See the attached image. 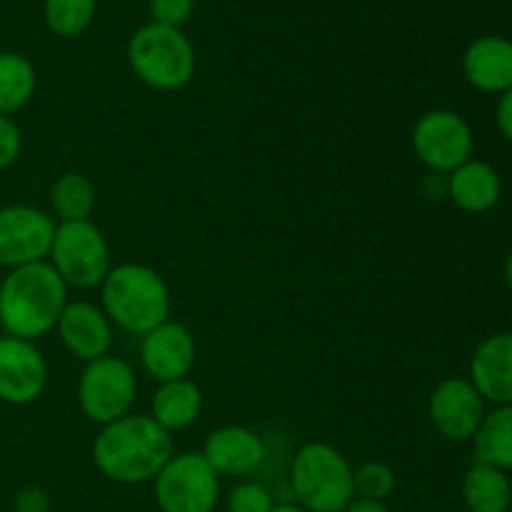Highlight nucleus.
Instances as JSON below:
<instances>
[{"mask_svg": "<svg viewBox=\"0 0 512 512\" xmlns=\"http://www.w3.org/2000/svg\"><path fill=\"white\" fill-rule=\"evenodd\" d=\"M173 438L150 415H125L103 425L93 443V463L120 485L153 483L173 458Z\"/></svg>", "mask_w": 512, "mask_h": 512, "instance_id": "nucleus-1", "label": "nucleus"}, {"mask_svg": "<svg viewBox=\"0 0 512 512\" xmlns=\"http://www.w3.org/2000/svg\"><path fill=\"white\" fill-rule=\"evenodd\" d=\"M68 305V285L48 260L8 270L0 283V320L3 333L30 340L55 330Z\"/></svg>", "mask_w": 512, "mask_h": 512, "instance_id": "nucleus-2", "label": "nucleus"}, {"mask_svg": "<svg viewBox=\"0 0 512 512\" xmlns=\"http://www.w3.org/2000/svg\"><path fill=\"white\" fill-rule=\"evenodd\" d=\"M103 313L130 335H148L170 318V290L158 270L140 263L110 268L100 285Z\"/></svg>", "mask_w": 512, "mask_h": 512, "instance_id": "nucleus-3", "label": "nucleus"}, {"mask_svg": "<svg viewBox=\"0 0 512 512\" xmlns=\"http://www.w3.org/2000/svg\"><path fill=\"white\" fill-rule=\"evenodd\" d=\"M128 65L135 78L153 90H180L195 75V48L183 28L150 20L128 40Z\"/></svg>", "mask_w": 512, "mask_h": 512, "instance_id": "nucleus-4", "label": "nucleus"}, {"mask_svg": "<svg viewBox=\"0 0 512 512\" xmlns=\"http://www.w3.org/2000/svg\"><path fill=\"white\" fill-rule=\"evenodd\" d=\"M290 485L305 512H343L355 498L353 468L330 443H308L295 453Z\"/></svg>", "mask_w": 512, "mask_h": 512, "instance_id": "nucleus-5", "label": "nucleus"}, {"mask_svg": "<svg viewBox=\"0 0 512 512\" xmlns=\"http://www.w3.org/2000/svg\"><path fill=\"white\" fill-rule=\"evenodd\" d=\"M48 263L68 288L78 290L100 288L113 268L108 240L90 220L55 225Z\"/></svg>", "mask_w": 512, "mask_h": 512, "instance_id": "nucleus-6", "label": "nucleus"}, {"mask_svg": "<svg viewBox=\"0 0 512 512\" xmlns=\"http://www.w3.org/2000/svg\"><path fill=\"white\" fill-rule=\"evenodd\" d=\"M138 395V378L130 363L115 355H103L85 365L78 380V405L88 420L110 425L130 415Z\"/></svg>", "mask_w": 512, "mask_h": 512, "instance_id": "nucleus-7", "label": "nucleus"}, {"mask_svg": "<svg viewBox=\"0 0 512 512\" xmlns=\"http://www.w3.org/2000/svg\"><path fill=\"white\" fill-rule=\"evenodd\" d=\"M220 475L203 453L173 455L155 483L160 512H213L220 498Z\"/></svg>", "mask_w": 512, "mask_h": 512, "instance_id": "nucleus-8", "label": "nucleus"}, {"mask_svg": "<svg viewBox=\"0 0 512 512\" xmlns=\"http://www.w3.org/2000/svg\"><path fill=\"white\" fill-rule=\"evenodd\" d=\"M413 150L435 175H450L473 158V128L455 110H430L415 123Z\"/></svg>", "mask_w": 512, "mask_h": 512, "instance_id": "nucleus-9", "label": "nucleus"}, {"mask_svg": "<svg viewBox=\"0 0 512 512\" xmlns=\"http://www.w3.org/2000/svg\"><path fill=\"white\" fill-rule=\"evenodd\" d=\"M55 223L48 213L33 205L0 208V268H23L43 263L50 255Z\"/></svg>", "mask_w": 512, "mask_h": 512, "instance_id": "nucleus-10", "label": "nucleus"}, {"mask_svg": "<svg viewBox=\"0 0 512 512\" xmlns=\"http://www.w3.org/2000/svg\"><path fill=\"white\" fill-rule=\"evenodd\" d=\"M433 428L453 443L473 440L485 418V400L468 378H448L433 390L428 400Z\"/></svg>", "mask_w": 512, "mask_h": 512, "instance_id": "nucleus-11", "label": "nucleus"}, {"mask_svg": "<svg viewBox=\"0 0 512 512\" xmlns=\"http://www.w3.org/2000/svg\"><path fill=\"white\" fill-rule=\"evenodd\" d=\"M48 385V363L30 340L0 335V400L30 405Z\"/></svg>", "mask_w": 512, "mask_h": 512, "instance_id": "nucleus-12", "label": "nucleus"}, {"mask_svg": "<svg viewBox=\"0 0 512 512\" xmlns=\"http://www.w3.org/2000/svg\"><path fill=\"white\" fill-rule=\"evenodd\" d=\"M198 358V345L188 325L165 320L148 335H143L140 345V363L145 373L155 383H170V380L188 378Z\"/></svg>", "mask_w": 512, "mask_h": 512, "instance_id": "nucleus-13", "label": "nucleus"}, {"mask_svg": "<svg viewBox=\"0 0 512 512\" xmlns=\"http://www.w3.org/2000/svg\"><path fill=\"white\" fill-rule=\"evenodd\" d=\"M55 330H58L68 353L85 360V363H93V360L103 358V355H110L113 323H110V318L98 305L85 303V300L68 303Z\"/></svg>", "mask_w": 512, "mask_h": 512, "instance_id": "nucleus-14", "label": "nucleus"}, {"mask_svg": "<svg viewBox=\"0 0 512 512\" xmlns=\"http://www.w3.org/2000/svg\"><path fill=\"white\" fill-rule=\"evenodd\" d=\"M470 383L485 403L512 405V333H495L470 358Z\"/></svg>", "mask_w": 512, "mask_h": 512, "instance_id": "nucleus-15", "label": "nucleus"}, {"mask_svg": "<svg viewBox=\"0 0 512 512\" xmlns=\"http://www.w3.org/2000/svg\"><path fill=\"white\" fill-rule=\"evenodd\" d=\"M203 458L218 475L243 478L263 465L265 443L255 430L243 428V425H225L208 435Z\"/></svg>", "mask_w": 512, "mask_h": 512, "instance_id": "nucleus-16", "label": "nucleus"}, {"mask_svg": "<svg viewBox=\"0 0 512 512\" xmlns=\"http://www.w3.org/2000/svg\"><path fill=\"white\" fill-rule=\"evenodd\" d=\"M463 75L480 93H508L512 88V40L505 35L473 40L463 53Z\"/></svg>", "mask_w": 512, "mask_h": 512, "instance_id": "nucleus-17", "label": "nucleus"}, {"mask_svg": "<svg viewBox=\"0 0 512 512\" xmlns=\"http://www.w3.org/2000/svg\"><path fill=\"white\" fill-rule=\"evenodd\" d=\"M448 198L465 213H488L503 198V178L490 163L470 158L448 175Z\"/></svg>", "mask_w": 512, "mask_h": 512, "instance_id": "nucleus-18", "label": "nucleus"}, {"mask_svg": "<svg viewBox=\"0 0 512 512\" xmlns=\"http://www.w3.org/2000/svg\"><path fill=\"white\" fill-rule=\"evenodd\" d=\"M150 418L168 433L190 428L203 413V390L190 378L158 383V390L150 403Z\"/></svg>", "mask_w": 512, "mask_h": 512, "instance_id": "nucleus-19", "label": "nucleus"}, {"mask_svg": "<svg viewBox=\"0 0 512 512\" xmlns=\"http://www.w3.org/2000/svg\"><path fill=\"white\" fill-rule=\"evenodd\" d=\"M465 512H508L512 483L505 470L475 460L463 478Z\"/></svg>", "mask_w": 512, "mask_h": 512, "instance_id": "nucleus-20", "label": "nucleus"}, {"mask_svg": "<svg viewBox=\"0 0 512 512\" xmlns=\"http://www.w3.org/2000/svg\"><path fill=\"white\" fill-rule=\"evenodd\" d=\"M475 460L498 470H512V405H495L485 413L473 438Z\"/></svg>", "mask_w": 512, "mask_h": 512, "instance_id": "nucleus-21", "label": "nucleus"}, {"mask_svg": "<svg viewBox=\"0 0 512 512\" xmlns=\"http://www.w3.org/2000/svg\"><path fill=\"white\" fill-rule=\"evenodd\" d=\"M38 88L35 65L20 53H0V115H15L30 103Z\"/></svg>", "mask_w": 512, "mask_h": 512, "instance_id": "nucleus-22", "label": "nucleus"}, {"mask_svg": "<svg viewBox=\"0 0 512 512\" xmlns=\"http://www.w3.org/2000/svg\"><path fill=\"white\" fill-rule=\"evenodd\" d=\"M50 203L60 223L90 220L95 210V185L83 173H63L50 190Z\"/></svg>", "mask_w": 512, "mask_h": 512, "instance_id": "nucleus-23", "label": "nucleus"}, {"mask_svg": "<svg viewBox=\"0 0 512 512\" xmlns=\"http://www.w3.org/2000/svg\"><path fill=\"white\" fill-rule=\"evenodd\" d=\"M98 15V0H45V25L58 38H80Z\"/></svg>", "mask_w": 512, "mask_h": 512, "instance_id": "nucleus-24", "label": "nucleus"}, {"mask_svg": "<svg viewBox=\"0 0 512 512\" xmlns=\"http://www.w3.org/2000/svg\"><path fill=\"white\" fill-rule=\"evenodd\" d=\"M353 485H355V498L365 500H380L390 498L395 490V473L390 465L378 463V460H368L353 470Z\"/></svg>", "mask_w": 512, "mask_h": 512, "instance_id": "nucleus-25", "label": "nucleus"}, {"mask_svg": "<svg viewBox=\"0 0 512 512\" xmlns=\"http://www.w3.org/2000/svg\"><path fill=\"white\" fill-rule=\"evenodd\" d=\"M273 508V493L263 483H240L228 498L230 512H270Z\"/></svg>", "mask_w": 512, "mask_h": 512, "instance_id": "nucleus-26", "label": "nucleus"}, {"mask_svg": "<svg viewBox=\"0 0 512 512\" xmlns=\"http://www.w3.org/2000/svg\"><path fill=\"white\" fill-rule=\"evenodd\" d=\"M148 10L153 23L183 28L195 10V0H148Z\"/></svg>", "mask_w": 512, "mask_h": 512, "instance_id": "nucleus-27", "label": "nucleus"}, {"mask_svg": "<svg viewBox=\"0 0 512 512\" xmlns=\"http://www.w3.org/2000/svg\"><path fill=\"white\" fill-rule=\"evenodd\" d=\"M20 148H23V135L15 125L13 118L0 115V170L10 168L18 160Z\"/></svg>", "mask_w": 512, "mask_h": 512, "instance_id": "nucleus-28", "label": "nucleus"}, {"mask_svg": "<svg viewBox=\"0 0 512 512\" xmlns=\"http://www.w3.org/2000/svg\"><path fill=\"white\" fill-rule=\"evenodd\" d=\"M50 495L48 490L38 488V485H28V488L18 490L13 500L15 512H50Z\"/></svg>", "mask_w": 512, "mask_h": 512, "instance_id": "nucleus-29", "label": "nucleus"}, {"mask_svg": "<svg viewBox=\"0 0 512 512\" xmlns=\"http://www.w3.org/2000/svg\"><path fill=\"white\" fill-rule=\"evenodd\" d=\"M495 123H498V130L503 133V138L512 143V88L498 98V105H495Z\"/></svg>", "mask_w": 512, "mask_h": 512, "instance_id": "nucleus-30", "label": "nucleus"}, {"mask_svg": "<svg viewBox=\"0 0 512 512\" xmlns=\"http://www.w3.org/2000/svg\"><path fill=\"white\" fill-rule=\"evenodd\" d=\"M343 512H390V508L385 503H380V500L353 498Z\"/></svg>", "mask_w": 512, "mask_h": 512, "instance_id": "nucleus-31", "label": "nucleus"}, {"mask_svg": "<svg viewBox=\"0 0 512 512\" xmlns=\"http://www.w3.org/2000/svg\"><path fill=\"white\" fill-rule=\"evenodd\" d=\"M505 283H508V288L512 290V250L508 258H505Z\"/></svg>", "mask_w": 512, "mask_h": 512, "instance_id": "nucleus-32", "label": "nucleus"}, {"mask_svg": "<svg viewBox=\"0 0 512 512\" xmlns=\"http://www.w3.org/2000/svg\"><path fill=\"white\" fill-rule=\"evenodd\" d=\"M270 512H305L303 508H300V505H290V503H285V505H275L273 510Z\"/></svg>", "mask_w": 512, "mask_h": 512, "instance_id": "nucleus-33", "label": "nucleus"}, {"mask_svg": "<svg viewBox=\"0 0 512 512\" xmlns=\"http://www.w3.org/2000/svg\"><path fill=\"white\" fill-rule=\"evenodd\" d=\"M0 335H3V320H0Z\"/></svg>", "mask_w": 512, "mask_h": 512, "instance_id": "nucleus-34", "label": "nucleus"}, {"mask_svg": "<svg viewBox=\"0 0 512 512\" xmlns=\"http://www.w3.org/2000/svg\"><path fill=\"white\" fill-rule=\"evenodd\" d=\"M458 512H465V510H458Z\"/></svg>", "mask_w": 512, "mask_h": 512, "instance_id": "nucleus-35", "label": "nucleus"}, {"mask_svg": "<svg viewBox=\"0 0 512 512\" xmlns=\"http://www.w3.org/2000/svg\"><path fill=\"white\" fill-rule=\"evenodd\" d=\"M510 3H512V0H510Z\"/></svg>", "mask_w": 512, "mask_h": 512, "instance_id": "nucleus-36", "label": "nucleus"}]
</instances>
